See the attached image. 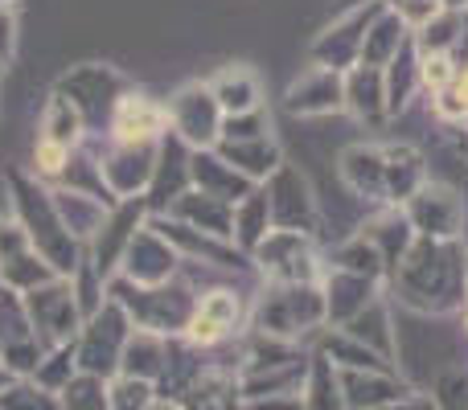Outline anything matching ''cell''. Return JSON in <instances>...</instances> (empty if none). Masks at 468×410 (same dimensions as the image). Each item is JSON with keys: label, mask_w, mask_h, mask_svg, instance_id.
Masks as SVG:
<instances>
[{"label": "cell", "mask_w": 468, "mask_h": 410, "mask_svg": "<svg viewBox=\"0 0 468 410\" xmlns=\"http://www.w3.org/2000/svg\"><path fill=\"white\" fill-rule=\"evenodd\" d=\"M382 410H440V406H436V398H431V390H407L403 398L387 403Z\"/></svg>", "instance_id": "obj_52"}, {"label": "cell", "mask_w": 468, "mask_h": 410, "mask_svg": "<svg viewBox=\"0 0 468 410\" xmlns=\"http://www.w3.org/2000/svg\"><path fill=\"white\" fill-rule=\"evenodd\" d=\"M21 300H25V312H29V329H33V337H37L41 349L74 345V337H79L87 316H82L66 275H54V279L21 291Z\"/></svg>", "instance_id": "obj_7"}, {"label": "cell", "mask_w": 468, "mask_h": 410, "mask_svg": "<svg viewBox=\"0 0 468 410\" xmlns=\"http://www.w3.org/2000/svg\"><path fill=\"white\" fill-rule=\"evenodd\" d=\"M407 222H411V230L420 234V238H440V242H456L464 230V197L456 194L452 185H440V181H428V185L420 189V194L411 197V202L403 205Z\"/></svg>", "instance_id": "obj_15"}, {"label": "cell", "mask_w": 468, "mask_h": 410, "mask_svg": "<svg viewBox=\"0 0 468 410\" xmlns=\"http://www.w3.org/2000/svg\"><path fill=\"white\" fill-rule=\"evenodd\" d=\"M247 321L255 337L300 345L304 337H316L321 329H329L324 288L321 283H267L259 291L255 308L247 312Z\"/></svg>", "instance_id": "obj_3"}, {"label": "cell", "mask_w": 468, "mask_h": 410, "mask_svg": "<svg viewBox=\"0 0 468 410\" xmlns=\"http://www.w3.org/2000/svg\"><path fill=\"white\" fill-rule=\"evenodd\" d=\"M210 90L227 115H247V111H259V107H263V82H259V74L250 70L247 62L222 66V70L210 79Z\"/></svg>", "instance_id": "obj_29"}, {"label": "cell", "mask_w": 468, "mask_h": 410, "mask_svg": "<svg viewBox=\"0 0 468 410\" xmlns=\"http://www.w3.org/2000/svg\"><path fill=\"white\" fill-rule=\"evenodd\" d=\"M308 362L313 349L292 345V341H271L250 332L247 349L239 362V390L242 398H263V394H300L308 378Z\"/></svg>", "instance_id": "obj_5"}, {"label": "cell", "mask_w": 468, "mask_h": 410, "mask_svg": "<svg viewBox=\"0 0 468 410\" xmlns=\"http://www.w3.org/2000/svg\"><path fill=\"white\" fill-rule=\"evenodd\" d=\"M49 197H54V209L58 217H62V226L74 234V238L82 242V247H90V238L99 234V226H103L107 209L115 202H107V197L99 194H87V189H66V185H49Z\"/></svg>", "instance_id": "obj_23"}, {"label": "cell", "mask_w": 468, "mask_h": 410, "mask_svg": "<svg viewBox=\"0 0 468 410\" xmlns=\"http://www.w3.org/2000/svg\"><path fill=\"white\" fill-rule=\"evenodd\" d=\"M132 316L115 304L112 296L103 300L99 312H90L82 321L79 337H74V365L79 373H95V378H115L120 373V357H123V345L132 337Z\"/></svg>", "instance_id": "obj_6"}, {"label": "cell", "mask_w": 468, "mask_h": 410, "mask_svg": "<svg viewBox=\"0 0 468 410\" xmlns=\"http://www.w3.org/2000/svg\"><path fill=\"white\" fill-rule=\"evenodd\" d=\"M313 349L321 357H329L337 370H390V373H399L395 362L378 357L374 349H366L362 341H354L349 332H341V329H321V332H316V345Z\"/></svg>", "instance_id": "obj_33"}, {"label": "cell", "mask_w": 468, "mask_h": 410, "mask_svg": "<svg viewBox=\"0 0 468 410\" xmlns=\"http://www.w3.org/2000/svg\"><path fill=\"white\" fill-rule=\"evenodd\" d=\"M464 329H468V304H464Z\"/></svg>", "instance_id": "obj_56"}, {"label": "cell", "mask_w": 468, "mask_h": 410, "mask_svg": "<svg viewBox=\"0 0 468 410\" xmlns=\"http://www.w3.org/2000/svg\"><path fill=\"white\" fill-rule=\"evenodd\" d=\"M341 177L357 197L370 202H387V177H382V148L354 144L341 152Z\"/></svg>", "instance_id": "obj_32"}, {"label": "cell", "mask_w": 468, "mask_h": 410, "mask_svg": "<svg viewBox=\"0 0 468 410\" xmlns=\"http://www.w3.org/2000/svg\"><path fill=\"white\" fill-rule=\"evenodd\" d=\"M387 5H390V0H366V5L341 13L337 21H333L329 29H324L321 37L313 41V49H308V62H313V66H333V70H349V66H357V58H362L366 29H370V21Z\"/></svg>", "instance_id": "obj_12"}, {"label": "cell", "mask_w": 468, "mask_h": 410, "mask_svg": "<svg viewBox=\"0 0 468 410\" xmlns=\"http://www.w3.org/2000/svg\"><path fill=\"white\" fill-rule=\"evenodd\" d=\"M263 189H267V205H271V226L275 230L313 234L316 205H313V194H308V181L300 177L292 164H280V169L263 181Z\"/></svg>", "instance_id": "obj_19"}, {"label": "cell", "mask_w": 468, "mask_h": 410, "mask_svg": "<svg viewBox=\"0 0 468 410\" xmlns=\"http://www.w3.org/2000/svg\"><path fill=\"white\" fill-rule=\"evenodd\" d=\"M16 54V8L13 0H0V66H8Z\"/></svg>", "instance_id": "obj_50"}, {"label": "cell", "mask_w": 468, "mask_h": 410, "mask_svg": "<svg viewBox=\"0 0 468 410\" xmlns=\"http://www.w3.org/2000/svg\"><path fill=\"white\" fill-rule=\"evenodd\" d=\"M0 74H5V66H0Z\"/></svg>", "instance_id": "obj_57"}, {"label": "cell", "mask_w": 468, "mask_h": 410, "mask_svg": "<svg viewBox=\"0 0 468 410\" xmlns=\"http://www.w3.org/2000/svg\"><path fill=\"white\" fill-rule=\"evenodd\" d=\"M54 90H62V95L87 115V123H99L103 115H112L115 99L128 90V82H123V74L112 70V66L87 62V66H74L70 74H62V79L54 82Z\"/></svg>", "instance_id": "obj_16"}, {"label": "cell", "mask_w": 468, "mask_h": 410, "mask_svg": "<svg viewBox=\"0 0 468 410\" xmlns=\"http://www.w3.org/2000/svg\"><path fill=\"white\" fill-rule=\"evenodd\" d=\"M8 194H13V217H16V226L29 234L33 250L54 267V275L70 279V275L79 271L87 247L62 226V217H58V209H54V197H49V185H41L33 173H8Z\"/></svg>", "instance_id": "obj_2"}, {"label": "cell", "mask_w": 468, "mask_h": 410, "mask_svg": "<svg viewBox=\"0 0 468 410\" xmlns=\"http://www.w3.org/2000/svg\"><path fill=\"white\" fill-rule=\"evenodd\" d=\"M346 111L357 115L362 123H382L387 120V79L378 66H349L346 70Z\"/></svg>", "instance_id": "obj_28"}, {"label": "cell", "mask_w": 468, "mask_h": 410, "mask_svg": "<svg viewBox=\"0 0 468 410\" xmlns=\"http://www.w3.org/2000/svg\"><path fill=\"white\" fill-rule=\"evenodd\" d=\"M250 263L263 271L267 283H321L324 267L316 258L313 234L304 230H267V238L250 250Z\"/></svg>", "instance_id": "obj_8"}, {"label": "cell", "mask_w": 468, "mask_h": 410, "mask_svg": "<svg viewBox=\"0 0 468 410\" xmlns=\"http://www.w3.org/2000/svg\"><path fill=\"white\" fill-rule=\"evenodd\" d=\"M25 341H37V337H33V329H29V312H25L21 291L0 288V362H5L16 345H25Z\"/></svg>", "instance_id": "obj_41"}, {"label": "cell", "mask_w": 468, "mask_h": 410, "mask_svg": "<svg viewBox=\"0 0 468 410\" xmlns=\"http://www.w3.org/2000/svg\"><path fill=\"white\" fill-rule=\"evenodd\" d=\"M255 136H271V120L263 115V107L222 120V140H255Z\"/></svg>", "instance_id": "obj_49"}, {"label": "cell", "mask_w": 468, "mask_h": 410, "mask_svg": "<svg viewBox=\"0 0 468 410\" xmlns=\"http://www.w3.org/2000/svg\"><path fill=\"white\" fill-rule=\"evenodd\" d=\"M87 131H90L87 115H82L62 90H49L46 107H41V120H37V136H49V140H58V144H66L70 152H79V148L87 144Z\"/></svg>", "instance_id": "obj_30"}, {"label": "cell", "mask_w": 468, "mask_h": 410, "mask_svg": "<svg viewBox=\"0 0 468 410\" xmlns=\"http://www.w3.org/2000/svg\"><path fill=\"white\" fill-rule=\"evenodd\" d=\"M8 382H13V373H8V365H5V362H0V390H5V386H8Z\"/></svg>", "instance_id": "obj_54"}, {"label": "cell", "mask_w": 468, "mask_h": 410, "mask_svg": "<svg viewBox=\"0 0 468 410\" xmlns=\"http://www.w3.org/2000/svg\"><path fill=\"white\" fill-rule=\"evenodd\" d=\"M169 136V107L144 90H123L107 115L112 144H161Z\"/></svg>", "instance_id": "obj_14"}, {"label": "cell", "mask_w": 468, "mask_h": 410, "mask_svg": "<svg viewBox=\"0 0 468 410\" xmlns=\"http://www.w3.org/2000/svg\"><path fill=\"white\" fill-rule=\"evenodd\" d=\"M58 403H62V410H112L107 378H95V373H74V378L58 390Z\"/></svg>", "instance_id": "obj_42"}, {"label": "cell", "mask_w": 468, "mask_h": 410, "mask_svg": "<svg viewBox=\"0 0 468 410\" xmlns=\"http://www.w3.org/2000/svg\"><path fill=\"white\" fill-rule=\"evenodd\" d=\"M165 107H169V136H177L186 148H218L227 111L218 107L210 82H186Z\"/></svg>", "instance_id": "obj_10"}, {"label": "cell", "mask_w": 468, "mask_h": 410, "mask_svg": "<svg viewBox=\"0 0 468 410\" xmlns=\"http://www.w3.org/2000/svg\"><path fill=\"white\" fill-rule=\"evenodd\" d=\"M324 288V312H329V329H341L346 321H354L366 304H374L382 291V279H370V275H354L341 271V267H329L321 279Z\"/></svg>", "instance_id": "obj_22"}, {"label": "cell", "mask_w": 468, "mask_h": 410, "mask_svg": "<svg viewBox=\"0 0 468 410\" xmlns=\"http://www.w3.org/2000/svg\"><path fill=\"white\" fill-rule=\"evenodd\" d=\"M107 398H112V410H148L156 403V386L144 378L115 373V378H107Z\"/></svg>", "instance_id": "obj_44"}, {"label": "cell", "mask_w": 468, "mask_h": 410, "mask_svg": "<svg viewBox=\"0 0 468 410\" xmlns=\"http://www.w3.org/2000/svg\"><path fill=\"white\" fill-rule=\"evenodd\" d=\"M267 230H271V205H267V189L255 185L242 202H234L230 242L242 250V255H250V250L267 238Z\"/></svg>", "instance_id": "obj_36"}, {"label": "cell", "mask_w": 468, "mask_h": 410, "mask_svg": "<svg viewBox=\"0 0 468 410\" xmlns=\"http://www.w3.org/2000/svg\"><path fill=\"white\" fill-rule=\"evenodd\" d=\"M300 403H304V410H346L337 365L329 357H321L316 349H313V362H308V378L300 386Z\"/></svg>", "instance_id": "obj_37"}, {"label": "cell", "mask_w": 468, "mask_h": 410, "mask_svg": "<svg viewBox=\"0 0 468 410\" xmlns=\"http://www.w3.org/2000/svg\"><path fill=\"white\" fill-rule=\"evenodd\" d=\"M181 263H186V258L177 255V247H173L156 226L144 222L136 234H132V242H128V250H123L120 271L115 275H123L128 283H140V288H156V283L177 279Z\"/></svg>", "instance_id": "obj_13"}, {"label": "cell", "mask_w": 468, "mask_h": 410, "mask_svg": "<svg viewBox=\"0 0 468 410\" xmlns=\"http://www.w3.org/2000/svg\"><path fill=\"white\" fill-rule=\"evenodd\" d=\"M165 357H169V337L132 329L128 345H123V357H120V373H128V378H144V382L156 386L161 373H165Z\"/></svg>", "instance_id": "obj_34"}, {"label": "cell", "mask_w": 468, "mask_h": 410, "mask_svg": "<svg viewBox=\"0 0 468 410\" xmlns=\"http://www.w3.org/2000/svg\"><path fill=\"white\" fill-rule=\"evenodd\" d=\"M144 222H148V202H144V197H132V202H115L112 209H107L103 226H99V234L90 238V247H87L90 263L99 267V275H103V279H112V275L120 271L123 250H128L132 234H136Z\"/></svg>", "instance_id": "obj_17"}, {"label": "cell", "mask_w": 468, "mask_h": 410, "mask_svg": "<svg viewBox=\"0 0 468 410\" xmlns=\"http://www.w3.org/2000/svg\"><path fill=\"white\" fill-rule=\"evenodd\" d=\"M387 279L399 291V304L420 316L464 312L468 304V258L461 242H440L415 234L411 250L390 267Z\"/></svg>", "instance_id": "obj_1"}, {"label": "cell", "mask_w": 468, "mask_h": 410, "mask_svg": "<svg viewBox=\"0 0 468 410\" xmlns=\"http://www.w3.org/2000/svg\"><path fill=\"white\" fill-rule=\"evenodd\" d=\"M382 177H387V205H407L423 185H428L423 156L415 152L411 144L382 148Z\"/></svg>", "instance_id": "obj_25"}, {"label": "cell", "mask_w": 468, "mask_h": 410, "mask_svg": "<svg viewBox=\"0 0 468 410\" xmlns=\"http://www.w3.org/2000/svg\"><path fill=\"white\" fill-rule=\"evenodd\" d=\"M161 144H112L107 140V148L95 156L99 189L107 194V202H132V197H144L153 189L156 164H161Z\"/></svg>", "instance_id": "obj_9"}, {"label": "cell", "mask_w": 468, "mask_h": 410, "mask_svg": "<svg viewBox=\"0 0 468 410\" xmlns=\"http://www.w3.org/2000/svg\"><path fill=\"white\" fill-rule=\"evenodd\" d=\"M54 279V267L33 250L29 234L16 226V217H0V288L13 291H29L37 283Z\"/></svg>", "instance_id": "obj_18"}, {"label": "cell", "mask_w": 468, "mask_h": 410, "mask_svg": "<svg viewBox=\"0 0 468 410\" xmlns=\"http://www.w3.org/2000/svg\"><path fill=\"white\" fill-rule=\"evenodd\" d=\"M107 296L132 316L136 329L156 332V337H181L197 304L194 283H186L181 275L169 283H156V288H140V283H128L123 275H112Z\"/></svg>", "instance_id": "obj_4"}, {"label": "cell", "mask_w": 468, "mask_h": 410, "mask_svg": "<svg viewBox=\"0 0 468 410\" xmlns=\"http://www.w3.org/2000/svg\"><path fill=\"white\" fill-rule=\"evenodd\" d=\"M440 410H468V370H444L431 386Z\"/></svg>", "instance_id": "obj_48"}, {"label": "cell", "mask_w": 468, "mask_h": 410, "mask_svg": "<svg viewBox=\"0 0 468 410\" xmlns=\"http://www.w3.org/2000/svg\"><path fill=\"white\" fill-rule=\"evenodd\" d=\"M382 79H387V111L399 115L411 95L420 90V49H415V37L399 49V58L390 66H382Z\"/></svg>", "instance_id": "obj_39"}, {"label": "cell", "mask_w": 468, "mask_h": 410, "mask_svg": "<svg viewBox=\"0 0 468 410\" xmlns=\"http://www.w3.org/2000/svg\"><path fill=\"white\" fill-rule=\"evenodd\" d=\"M411 25H407V16L399 13V8H382L378 16H374L370 21V29H366V37H362V58H357V62L362 66H390L399 58V49L407 46V41H411Z\"/></svg>", "instance_id": "obj_26"}, {"label": "cell", "mask_w": 468, "mask_h": 410, "mask_svg": "<svg viewBox=\"0 0 468 410\" xmlns=\"http://www.w3.org/2000/svg\"><path fill=\"white\" fill-rule=\"evenodd\" d=\"M431 107H436V115L444 123H468V58L461 62L456 79L440 95H431Z\"/></svg>", "instance_id": "obj_47"}, {"label": "cell", "mask_w": 468, "mask_h": 410, "mask_svg": "<svg viewBox=\"0 0 468 410\" xmlns=\"http://www.w3.org/2000/svg\"><path fill=\"white\" fill-rule=\"evenodd\" d=\"M341 373V394H346V410H382L387 403L403 398L407 382L390 370H337Z\"/></svg>", "instance_id": "obj_24"}, {"label": "cell", "mask_w": 468, "mask_h": 410, "mask_svg": "<svg viewBox=\"0 0 468 410\" xmlns=\"http://www.w3.org/2000/svg\"><path fill=\"white\" fill-rule=\"evenodd\" d=\"M74 373H79V365H74V345H58V349H46V357H41L37 370H33V382L58 394Z\"/></svg>", "instance_id": "obj_45"}, {"label": "cell", "mask_w": 468, "mask_h": 410, "mask_svg": "<svg viewBox=\"0 0 468 410\" xmlns=\"http://www.w3.org/2000/svg\"><path fill=\"white\" fill-rule=\"evenodd\" d=\"M444 8H468V0H444Z\"/></svg>", "instance_id": "obj_55"}, {"label": "cell", "mask_w": 468, "mask_h": 410, "mask_svg": "<svg viewBox=\"0 0 468 410\" xmlns=\"http://www.w3.org/2000/svg\"><path fill=\"white\" fill-rule=\"evenodd\" d=\"M461 70V54L456 49H431V54H420V87L440 95L448 82Z\"/></svg>", "instance_id": "obj_46"}, {"label": "cell", "mask_w": 468, "mask_h": 410, "mask_svg": "<svg viewBox=\"0 0 468 410\" xmlns=\"http://www.w3.org/2000/svg\"><path fill=\"white\" fill-rule=\"evenodd\" d=\"M242 321H247V304H242V296L234 288H210L197 296L194 304V316H189L186 332L181 337L189 341V345L197 349H218L227 345V341L234 337V332L242 329Z\"/></svg>", "instance_id": "obj_11"}, {"label": "cell", "mask_w": 468, "mask_h": 410, "mask_svg": "<svg viewBox=\"0 0 468 410\" xmlns=\"http://www.w3.org/2000/svg\"><path fill=\"white\" fill-rule=\"evenodd\" d=\"M189 185L234 205V202H242V197L255 189V181L242 177V173L234 169L218 148H189Z\"/></svg>", "instance_id": "obj_21"}, {"label": "cell", "mask_w": 468, "mask_h": 410, "mask_svg": "<svg viewBox=\"0 0 468 410\" xmlns=\"http://www.w3.org/2000/svg\"><path fill=\"white\" fill-rule=\"evenodd\" d=\"M148 410H189V406L181 403V398H161V394H156V403L148 406Z\"/></svg>", "instance_id": "obj_53"}, {"label": "cell", "mask_w": 468, "mask_h": 410, "mask_svg": "<svg viewBox=\"0 0 468 410\" xmlns=\"http://www.w3.org/2000/svg\"><path fill=\"white\" fill-rule=\"evenodd\" d=\"M0 410H62L54 390L37 386L33 378H13L0 390Z\"/></svg>", "instance_id": "obj_43"}, {"label": "cell", "mask_w": 468, "mask_h": 410, "mask_svg": "<svg viewBox=\"0 0 468 410\" xmlns=\"http://www.w3.org/2000/svg\"><path fill=\"white\" fill-rule=\"evenodd\" d=\"M341 332H349L354 341H362L366 349H374V353L387 357V362H395V357H399L395 329H390V312H387V304H382V296L374 300V304H366L362 312L354 316V321L341 324ZM395 365H399V362H395Z\"/></svg>", "instance_id": "obj_35"}, {"label": "cell", "mask_w": 468, "mask_h": 410, "mask_svg": "<svg viewBox=\"0 0 468 410\" xmlns=\"http://www.w3.org/2000/svg\"><path fill=\"white\" fill-rule=\"evenodd\" d=\"M329 267H341V271H354V275H370V279H387V275H390L382 250L374 247L366 234H354L349 242H341V247L333 250V263Z\"/></svg>", "instance_id": "obj_40"}, {"label": "cell", "mask_w": 468, "mask_h": 410, "mask_svg": "<svg viewBox=\"0 0 468 410\" xmlns=\"http://www.w3.org/2000/svg\"><path fill=\"white\" fill-rule=\"evenodd\" d=\"M283 107L292 115H333L346 111V70H333V66H308L296 82L283 95Z\"/></svg>", "instance_id": "obj_20"}, {"label": "cell", "mask_w": 468, "mask_h": 410, "mask_svg": "<svg viewBox=\"0 0 468 410\" xmlns=\"http://www.w3.org/2000/svg\"><path fill=\"white\" fill-rule=\"evenodd\" d=\"M366 238L374 242V247L382 250V258H387V267H395L399 258L411 250V242H415V230H411V222H407V214H403V205H390L387 214H378L370 226H366Z\"/></svg>", "instance_id": "obj_38"}, {"label": "cell", "mask_w": 468, "mask_h": 410, "mask_svg": "<svg viewBox=\"0 0 468 410\" xmlns=\"http://www.w3.org/2000/svg\"><path fill=\"white\" fill-rule=\"evenodd\" d=\"M169 217L177 222L194 226V230L206 234H218V238H230V226H234V205L222 202V197H210L202 189H186L169 202Z\"/></svg>", "instance_id": "obj_27"}, {"label": "cell", "mask_w": 468, "mask_h": 410, "mask_svg": "<svg viewBox=\"0 0 468 410\" xmlns=\"http://www.w3.org/2000/svg\"><path fill=\"white\" fill-rule=\"evenodd\" d=\"M247 410H304L300 394H263V398H242Z\"/></svg>", "instance_id": "obj_51"}, {"label": "cell", "mask_w": 468, "mask_h": 410, "mask_svg": "<svg viewBox=\"0 0 468 410\" xmlns=\"http://www.w3.org/2000/svg\"><path fill=\"white\" fill-rule=\"evenodd\" d=\"M218 152L227 156L242 177H250L255 185H263L275 169L283 164V152L271 136H255V140H218Z\"/></svg>", "instance_id": "obj_31"}]
</instances>
